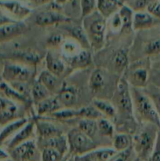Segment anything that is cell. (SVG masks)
<instances>
[{"label":"cell","instance_id":"obj_1","mask_svg":"<svg viewBox=\"0 0 160 161\" xmlns=\"http://www.w3.org/2000/svg\"><path fill=\"white\" fill-rule=\"evenodd\" d=\"M131 95L133 111L137 117L146 124H154L160 130V115L150 97L136 87H132Z\"/></svg>","mask_w":160,"mask_h":161},{"label":"cell","instance_id":"obj_2","mask_svg":"<svg viewBox=\"0 0 160 161\" xmlns=\"http://www.w3.org/2000/svg\"><path fill=\"white\" fill-rule=\"evenodd\" d=\"M159 129L152 124H146L133 138L132 147L136 152L137 158L142 161H148L152 153L157 135Z\"/></svg>","mask_w":160,"mask_h":161},{"label":"cell","instance_id":"obj_3","mask_svg":"<svg viewBox=\"0 0 160 161\" xmlns=\"http://www.w3.org/2000/svg\"><path fill=\"white\" fill-rule=\"evenodd\" d=\"M84 30L89 39L91 47L99 50L104 45V34L106 31L105 18L97 12H93L85 17Z\"/></svg>","mask_w":160,"mask_h":161},{"label":"cell","instance_id":"obj_4","mask_svg":"<svg viewBox=\"0 0 160 161\" xmlns=\"http://www.w3.org/2000/svg\"><path fill=\"white\" fill-rule=\"evenodd\" d=\"M67 143L70 153L82 157L97 149V146L91 138L77 128H73L67 134Z\"/></svg>","mask_w":160,"mask_h":161},{"label":"cell","instance_id":"obj_5","mask_svg":"<svg viewBox=\"0 0 160 161\" xmlns=\"http://www.w3.org/2000/svg\"><path fill=\"white\" fill-rule=\"evenodd\" d=\"M114 106L123 116H132L133 113V99L127 80L121 78L118 82L114 94Z\"/></svg>","mask_w":160,"mask_h":161},{"label":"cell","instance_id":"obj_6","mask_svg":"<svg viewBox=\"0 0 160 161\" xmlns=\"http://www.w3.org/2000/svg\"><path fill=\"white\" fill-rule=\"evenodd\" d=\"M9 152L13 161H41L40 149L32 139L19 145Z\"/></svg>","mask_w":160,"mask_h":161},{"label":"cell","instance_id":"obj_7","mask_svg":"<svg viewBox=\"0 0 160 161\" xmlns=\"http://www.w3.org/2000/svg\"><path fill=\"white\" fill-rule=\"evenodd\" d=\"M31 69L24 64L16 63H6L3 66L2 77L6 83L13 82H28L32 78Z\"/></svg>","mask_w":160,"mask_h":161},{"label":"cell","instance_id":"obj_8","mask_svg":"<svg viewBox=\"0 0 160 161\" xmlns=\"http://www.w3.org/2000/svg\"><path fill=\"white\" fill-rule=\"evenodd\" d=\"M28 27L21 21H15L0 27V44L6 43L23 35Z\"/></svg>","mask_w":160,"mask_h":161},{"label":"cell","instance_id":"obj_9","mask_svg":"<svg viewBox=\"0 0 160 161\" xmlns=\"http://www.w3.org/2000/svg\"><path fill=\"white\" fill-rule=\"evenodd\" d=\"M35 130V119H32L31 120L28 121L21 129H20L14 135L13 137H12L8 144V149L9 151L12 150L19 145L22 144L28 140H31L34 137Z\"/></svg>","mask_w":160,"mask_h":161},{"label":"cell","instance_id":"obj_10","mask_svg":"<svg viewBox=\"0 0 160 161\" xmlns=\"http://www.w3.org/2000/svg\"><path fill=\"white\" fill-rule=\"evenodd\" d=\"M0 7L7 11L14 17V20L20 21L30 15L31 10L29 8L23 6L21 3L11 0H0Z\"/></svg>","mask_w":160,"mask_h":161},{"label":"cell","instance_id":"obj_11","mask_svg":"<svg viewBox=\"0 0 160 161\" xmlns=\"http://www.w3.org/2000/svg\"><path fill=\"white\" fill-rule=\"evenodd\" d=\"M70 19L54 11H42L36 15L35 21L38 26L46 27L68 22Z\"/></svg>","mask_w":160,"mask_h":161},{"label":"cell","instance_id":"obj_12","mask_svg":"<svg viewBox=\"0 0 160 161\" xmlns=\"http://www.w3.org/2000/svg\"><path fill=\"white\" fill-rule=\"evenodd\" d=\"M35 122L36 132L41 139L53 138L58 135H64L63 130L56 124L50 121L42 120L40 119H34Z\"/></svg>","mask_w":160,"mask_h":161},{"label":"cell","instance_id":"obj_13","mask_svg":"<svg viewBox=\"0 0 160 161\" xmlns=\"http://www.w3.org/2000/svg\"><path fill=\"white\" fill-rule=\"evenodd\" d=\"M160 20L151 15L148 12L138 11L133 14V29L135 31L148 29L155 26Z\"/></svg>","mask_w":160,"mask_h":161},{"label":"cell","instance_id":"obj_14","mask_svg":"<svg viewBox=\"0 0 160 161\" xmlns=\"http://www.w3.org/2000/svg\"><path fill=\"white\" fill-rule=\"evenodd\" d=\"M39 149L43 148H53L56 149L60 153L64 155L68 150V143H67V137L64 135H58L53 138H45V139H39V143H37Z\"/></svg>","mask_w":160,"mask_h":161},{"label":"cell","instance_id":"obj_15","mask_svg":"<svg viewBox=\"0 0 160 161\" xmlns=\"http://www.w3.org/2000/svg\"><path fill=\"white\" fill-rule=\"evenodd\" d=\"M37 105L38 116H44L47 115H52L56 112L62 109L63 106L56 97H50L44 99L42 102L36 104Z\"/></svg>","mask_w":160,"mask_h":161},{"label":"cell","instance_id":"obj_16","mask_svg":"<svg viewBox=\"0 0 160 161\" xmlns=\"http://www.w3.org/2000/svg\"><path fill=\"white\" fill-rule=\"evenodd\" d=\"M56 97L59 99L62 106L71 108L75 106L78 102V91L72 86H67L64 83Z\"/></svg>","mask_w":160,"mask_h":161},{"label":"cell","instance_id":"obj_17","mask_svg":"<svg viewBox=\"0 0 160 161\" xmlns=\"http://www.w3.org/2000/svg\"><path fill=\"white\" fill-rule=\"evenodd\" d=\"M60 77L51 73L48 70L42 71L39 75L38 80L49 90L50 93H59L63 83L60 81Z\"/></svg>","mask_w":160,"mask_h":161},{"label":"cell","instance_id":"obj_18","mask_svg":"<svg viewBox=\"0 0 160 161\" xmlns=\"http://www.w3.org/2000/svg\"><path fill=\"white\" fill-rule=\"evenodd\" d=\"M0 94L2 97H6L16 104H22V105H27L30 104L31 101L19 94L9 83L5 81L0 83Z\"/></svg>","mask_w":160,"mask_h":161},{"label":"cell","instance_id":"obj_19","mask_svg":"<svg viewBox=\"0 0 160 161\" xmlns=\"http://www.w3.org/2000/svg\"><path fill=\"white\" fill-rule=\"evenodd\" d=\"M9 60L28 66H34L40 61V56L33 51H15L9 57Z\"/></svg>","mask_w":160,"mask_h":161},{"label":"cell","instance_id":"obj_20","mask_svg":"<svg viewBox=\"0 0 160 161\" xmlns=\"http://www.w3.org/2000/svg\"><path fill=\"white\" fill-rule=\"evenodd\" d=\"M28 121L29 120L27 118L21 117L4 126V128L0 131V145L3 144L11 136L13 137L14 135L20 129H21Z\"/></svg>","mask_w":160,"mask_h":161},{"label":"cell","instance_id":"obj_21","mask_svg":"<svg viewBox=\"0 0 160 161\" xmlns=\"http://www.w3.org/2000/svg\"><path fill=\"white\" fill-rule=\"evenodd\" d=\"M67 64L73 69H84L92 62V57L88 50L82 49L81 51L71 58H64Z\"/></svg>","mask_w":160,"mask_h":161},{"label":"cell","instance_id":"obj_22","mask_svg":"<svg viewBox=\"0 0 160 161\" xmlns=\"http://www.w3.org/2000/svg\"><path fill=\"white\" fill-rule=\"evenodd\" d=\"M45 66L46 70L54 74L58 77H61L65 72V64L64 61L58 57L55 56L51 52H48L45 56Z\"/></svg>","mask_w":160,"mask_h":161},{"label":"cell","instance_id":"obj_23","mask_svg":"<svg viewBox=\"0 0 160 161\" xmlns=\"http://www.w3.org/2000/svg\"><path fill=\"white\" fill-rule=\"evenodd\" d=\"M116 153L114 149L110 148L95 149L86 155L82 156L80 160L81 161H109Z\"/></svg>","mask_w":160,"mask_h":161},{"label":"cell","instance_id":"obj_24","mask_svg":"<svg viewBox=\"0 0 160 161\" xmlns=\"http://www.w3.org/2000/svg\"><path fill=\"white\" fill-rule=\"evenodd\" d=\"M105 86L104 74L101 69H95L91 74L89 80V87L92 93H98Z\"/></svg>","mask_w":160,"mask_h":161},{"label":"cell","instance_id":"obj_25","mask_svg":"<svg viewBox=\"0 0 160 161\" xmlns=\"http://www.w3.org/2000/svg\"><path fill=\"white\" fill-rule=\"evenodd\" d=\"M20 118L21 117H19V112L17 104L11 102L7 108L0 113V125L6 126L9 123Z\"/></svg>","mask_w":160,"mask_h":161},{"label":"cell","instance_id":"obj_26","mask_svg":"<svg viewBox=\"0 0 160 161\" xmlns=\"http://www.w3.org/2000/svg\"><path fill=\"white\" fill-rule=\"evenodd\" d=\"M119 7V3L116 0H97L99 13L104 18L114 14Z\"/></svg>","mask_w":160,"mask_h":161},{"label":"cell","instance_id":"obj_27","mask_svg":"<svg viewBox=\"0 0 160 161\" xmlns=\"http://www.w3.org/2000/svg\"><path fill=\"white\" fill-rule=\"evenodd\" d=\"M31 100L35 104L42 102L44 99L50 97V92L45 86H44L39 80H35L31 86Z\"/></svg>","mask_w":160,"mask_h":161},{"label":"cell","instance_id":"obj_28","mask_svg":"<svg viewBox=\"0 0 160 161\" xmlns=\"http://www.w3.org/2000/svg\"><path fill=\"white\" fill-rule=\"evenodd\" d=\"M148 73L145 69L139 68L133 71L130 75V83L133 87L142 88L145 87L147 83Z\"/></svg>","mask_w":160,"mask_h":161},{"label":"cell","instance_id":"obj_29","mask_svg":"<svg viewBox=\"0 0 160 161\" xmlns=\"http://www.w3.org/2000/svg\"><path fill=\"white\" fill-rule=\"evenodd\" d=\"M70 34L72 37L76 41L77 43L80 46V47L85 49V50H89L91 46L84 28L79 26L73 27V28H71Z\"/></svg>","mask_w":160,"mask_h":161},{"label":"cell","instance_id":"obj_30","mask_svg":"<svg viewBox=\"0 0 160 161\" xmlns=\"http://www.w3.org/2000/svg\"><path fill=\"white\" fill-rule=\"evenodd\" d=\"M78 128L86 135L93 139L98 132V125L96 119H80L78 123Z\"/></svg>","mask_w":160,"mask_h":161},{"label":"cell","instance_id":"obj_31","mask_svg":"<svg viewBox=\"0 0 160 161\" xmlns=\"http://www.w3.org/2000/svg\"><path fill=\"white\" fill-rule=\"evenodd\" d=\"M133 138L127 134H118L113 138V149L116 152H122L132 147Z\"/></svg>","mask_w":160,"mask_h":161},{"label":"cell","instance_id":"obj_32","mask_svg":"<svg viewBox=\"0 0 160 161\" xmlns=\"http://www.w3.org/2000/svg\"><path fill=\"white\" fill-rule=\"evenodd\" d=\"M119 14L120 16L122 24V28L121 31L125 33H130V31L133 29V11L127 6H123L119 9Z\"/></svg>","mask_w":160,"mask_h":161},{"label":"cell","instance_id":"obj_33","mask_svg":"<svg viewBox=\"0 0 160 161\" xmlns=\"http://www.w3.org/2000/svg\"><path fill=\"white\" fill-rule=\"evenodd\" d=\"M93 105L105 117L115 118L116 116V109L114 105L107 101L96 99L93 102Z\"/></svg>","mask_w":160,"mask_h":161},{"label":"cell","instance_id":"obj_34","mask_svg":"<svg viewBox=\"0 0 160 161\" xmlns=\"http://www.w3.org/2000/svg\"><path fill=\"white\" fill-rule=\"evenodd\" d=\"M129 64L128 55L126 50L120 49L118 50L113 58V66L118 73L124 72Z\"/></svg>","mask_w":160,"mask_h":161},{"label":"cell","instance_id":"obj_35","mask_svg":"<svg viewBox=\"0 0 160 161\" xmlns=\"http://www.w3.org/2000/svg\"><path fill=\"white\" fill-rule=\"evenodd\" d=\"M103 115L93 106L88 105L77 109V118L89 119H100L103 117Z\"/></svg>","mask_w":160,"mask_h":161},{"label":"cell","instance_id":"obj_36","mask_svg":"<svg viewBox=\"0 0 160 161\" xmlns=\"http://www.w3.org/2000/svg\"><path fill=\"white\" fill-rule=\"evenodd\" d=\"M97 125H98V132L100 135L105 138H112V137L114 136L115 129L113 124L109 120L101 118L97 121Z\"/></svg>","mask_w":160,"mask_h":161},{"label":"cell","instance_id":"obj_37","mask_svg":"<svg viewBox=\"0 0 160 161\" xmlns=\"http://www.w3.org/2000/svg\"><path fill=\"white\" fill-rule=\"evenodd\" d=\"M63 154L53 148H43L41 149V161H60Z\"/></svg>","mask_w":160,"mask_h":161},{"label":"cell","instance_id":"obj_38","mask_svg":"<svg viewBox=\"0 0 160 161\" xmlns=\"http://www.w3.org/2000/svg\"><path fill=\"white\" fill-rule=\"evenodd\" d=\"M9 84L19 94L31 100V86L28 84V82H13V83H9Z\"/></svg>","mask_w":160,"mask_h":161},{"label":"cell","instance_id":"obj_39","mask_svg":"<svg viewBox=\"0 0 160 161\" xmlns=\"http://www.w3.org/2000/svg\"><path fill=\"white\" fill-rule=\"evenodd\" d=\"M145 54L152 56V55L158 54L160 53V39H153L146 44L144 47Z\"/></svg>","mask_w":160,"mask_h":161},{"label":"cell","instance_id":"obj_40","mask_svg":"<svg viewBox=\"0 0 160 161\" xmlns=\"http://www.w3.org/2000/svg\"><path fill=\"white\" fill-rule=\"evenodd\" d=\"M80 5L82 16L86 17L93 13L95 8V0H81Z\"/></svg>","mask_w":160,"mask_h":161},{"label":"cell","instance_id":"obj_41","mask_svg":"<svg viewBox=\"0 0 160 161\" xmlns=\"http://www.w3.org/2000/svg\"><path fill=\"white\" fill-rule=\"evenodd\" d=\"M132 149H133V147H130L122 152H117L110 159L109 161H129L132 153Z\"/></svg>","mask_w":160,"mask_h":161},{"label":"cell","instance_id":"obj_42","mask_svg":"<svg viewBox=\"0 0 160 161\" xmlns=\"http://www.w3.org/2000/svg\"><path fill=\"white\" fill-rule=\"evenodd\" d=\"M148 161H160V130L158 131L155 147Z\"/></svg>","mask_w":160,"mask_h":161},{"label":"cell","instance_id":"obj_43","mask_svg":"<svg viewBox=\"0 0 160 161\" xmlns=\"http://www.w3.org/2000/svg\"><path fill=\"white\" fill-rule=\"evenodd\" d=\"M147 11L155 18L160 20V2L156 0L147 7Z\"/></svg>","mask_w":160,"mask_h":161},{"label":"cell","instance_id":"obj_44","mask_svg":"<svg viewBox=\"0 0 160 161\" xmlns=\"http://www.w3.org/2000/svg\"><path fill=\"white\" fill-rule=\"evenodd\" d=\"M156 0H135L133 3V9L138 11H143L144 9H147V6Z\"/></svg>","mask_w":160,"mask_h":161},{"label":"cell","instance_id":"obj_45","mask_svg":"<svg viewBox=\"0 0 160 161\" xmlns=\"http://www.w3.org/2000/svg\"><path fill=\"white\" fill-rule=\"evenodd\" d=\"M64 43V40H63V37L61 35H53L50 36L47 40V44L52 47H56L58 46H62Z\"/></svg>","mask_w":160,"mask_h":161},{"label":"cell","instance_id":"obj_46","mask_svg":"<svg viewBox=\"0 0 160 161\" xmlns=\"http://www.w3.org/2000/svg\"><path fill=\"white\" fill-rule=\"evenodd\" d=\"M111 28L114 31H122V24L119 13L114 14L113 16L112 20H111Z\"/></svg>","mask_w":160,"mask_h":161},{"label":"cell","instance_id":"obj_47","mask_svg":"<svg viewBox=\"0 0 160 161\" xmlns=\"http://www.w3.org/2000/svg\"><path fill=\"white\" fill-rule=\"evenodd\" d=\"M154 94H152V97H150V98L152 99V102H153L154 105H155V108H156L157 111L159 113L160 115V92L157 93H153Z\"/></svg>","mask_w":160,"mask_h":161},{"label":"cell","instance_id":"obj_48","mask_svg":"<svg viewBox=\"0 0 160 161\" xmlns=\"http://www.w3.org/2000/svg\"><path fill=\"white\" fill-rule=\"evenodd\" d=\"M17 20H13L11 17H7V16L4 15L3 14H0V27L3 26L4 25H7V24L9 23H13V22H15Z\"/></svg>","mask_w":160,"mask_h":161},{"label":"cell","instance_id":"obj_49","mask_svg":"<svg viewBox=\"0 0 160 161\" xmlns=\"http://www.w3.org/2000/svg\"><path fill=\"white\" fill-rule=\"evenodd\" d=\"M32 1L34 2V3H35L36 5H42L48 3L50 0H32Z\"/></svg>","mask_w":160,"mask_h":161},{"label":"cell","instance_id":"obj_50","mask_svg":"<svg viewBox=\"0 0 160 161\" xmlns=\"http://www.w3.org/2000/svg\"><path fill=\"white\" fill-rule=\"evenodd\" d=\"M67 1H68V0H56V2L57 3H64Z\"/></svg>","mask_w":160,"mask_h":161},{"label":"cell","instance_id":"obj_51","mask_svg":"<svg viewBox=\"0 0 160 161\" xmlns=\"http://www.w3.org/2000/svg\"><path fill=\"white\" fill-rule=\"evenodd\" d=\"M134 161H142V160H140V159H136V160H134Z\"/></svg>","mask_w":160,"mask_h":161}]
</instances>
